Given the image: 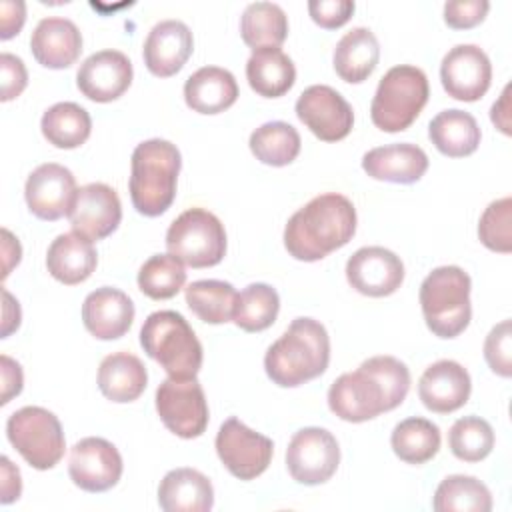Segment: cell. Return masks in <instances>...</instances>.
Returning <instances> with one entry per match:
<instances>
[{
    "label": "cell",
    "instance_id": "f6af8a7d",
    "mask_svg": "<svg viewBox=\"0 0 512 512\" xmlns=\"http://www.w3.org/2000/svg\"><path fill=\"white\" fill-rule=\"evenodd\" d=\"M0 70H2V102H8L22 94L28 84V72L22 58L2 52L0 54Z\"/></svg>",
    "mask_w": 512,
    "mask_h": 512
},
{
    "label": "cell",
    "instance_id": "44dd1931",
    "mask_svg": "<svg viewBox=\"0 0 512 512\" xmlns=\"http://www.w3.org/2000/svg\"><path fill=\"white\" fill-rule=\"evenodd\" d=\"M192 50L194 38L190 28L182 20H162L148 32L142 56L154 76L168 78L182 70Z\"/></svg>",
    "mask_w": 512,
    "mask_h": 512
},
{
    "label": "cell",
    "instance_id": "5bb4252c",
    "mask_svg": "<svg viewBox=\"0 0 512 512\" xmlns=\"http://www.w3.org/2000/svg\"><path fill=\"white\" fill-rule=\"evenodd\" d=\"M122 468L118 448L104 438L88 436L70 448L68 474L80 490L106 492L114 488L122 476Z\"/></svg>",
    "mask_w": 512,
    "mask_h": 512
},
{
    "label": "cell",
    "instance_id": "4dcf8cb0",
    "mask_svg": "<svg viewBox=\"0 0 512 512\" xmlns=\"http://www.w3.org/2000/svg\"><path fill=\"white\" fill-rule=\"evenodd\" d=\"M246 78L258 96L278 98L294 86L296 68L280 48H260L246 62Z\"/></svg>",
    "mask_w": 512,
    "mask_h": 512
},
{
    "label": "cell",
    "instance_id": "ffe728a7",
    "mask_svg": "<svg viewBox=\"0 0 512 512\" xmlns=\"http://www.w3.org/2000/svg\"><path fill=\"white\" fill-rule=\"evenodd\" d=\"M472 390L468 370L454 360H438L430 364L418 380V396L422 404L436 414H450L462 408Z\"/></svg>",
    "mask_w": 512,
    "mask_h": 512
},
{
    "label": "cell",
    "instance_id": "6da1fadb",
    "mask_svg": "<svg viewBox=\"0 0 512 512\" xmlns=\"http://www.w3.org/2000/svg\"><path fill=\"white\" fill-rule=\"evenodd\" d=\"M408 390L410 370L404 362L394 356H372L332 382L328 406L340 420L358 424L400 406Z\"/></svg>",
    "mask_w": 512,
    "mask_h": 512
},
{
    "label": "cell",
    "instance_id": "d590c367",
    "mask_svg": "<svg viewBox=\"0 0 512 512\" xmlns=\"http://www.w3.org/2000/svg\"><path fill=\"white\" fill-rule=\"evenodd\" d=\"M250 150L262 164L286 166L300 154V134L298 130L282 120L266 122L250 134Z\"/></svg>",
    "mask_w": 512,
    "mask_h": 512
},
{
    "label": "cell",
    "instance_id": "8992f818",
    "mask_svg": "<svg viewBox=\"0 0 512 512\" xmlns=\"http://www.w3.org/2000/svg\"><path fill=\"white\" fill-rule=\"evenodd\" d=\"M470 276L460 266L434 268L420 284V308L428 330L438 338H456L470 324Z\"/></svg>",
    "mask_w": 512,
    "mask_h": 512
},
{
    "label": "cell",
    "instance_id": "30bf717a",
    "mask_svg": "<svg viewBox=\"0 0 512 512\" xmlns=\"http://www.w3.org/2000/svg\"><path fill=\"white\" fill-rule=\"evenodd\" d=\"M162 424L180 438H198L208 426V402L196 378H166L156 390Z\"/></svg>",
    "mask_w": 512,
    "mask_h": 512
},
{
    "label": "cell",
    "instance_id": "4fadbf2b",
    "mask_svg": "<svg viewBox=\"0 0 512 512\" xmlns=\"http://www.w3.org/2000/svg\"><path fill=\"white\" fill-rule=\"evenodd\" d=\"M296 116L324 142L346 138L354 124L352 106L338 90L326 84H312L298 96Z\"/></svg>",
    "mask_w": 512,
    "mask_h": 512
},
{
    "label": "cell",
    "instance_id": "3957f363",
    "mask_svg": "<svg viewBox=\"0 0 512 512\" xmlns=\"http://www.w3.org/2000/svg\"><path fill=\"white\" fill-rule=\"evenodd\" d=\"M328 362V332L318 320L306 316L294 318L264 356L268 378L282 388H294L318 378L328 368Z\"/></svg>",
    "mask_w": 512,
    "mask_h": 512
},
{
    "label": "cell",
    "instance_id": "f1b7e54d",
    "mask_svg": "<svg viewBox=\"0 0 512 512\" xmlns=\"http://www.w3.org/2000/svg\"><path fill=\"white\" fill-rule=\"evenodd\" d=\"M100 392L118 404L134 402L146 388L148 374L142 360L130 352H114L100 362L98 368Z\"/></svg>",
    "mask_w": 512,
    "mask_h": 512
},
{
    "label": "cell",
    "instance_id": "f907efd6",
    "mask_svg": "<svg viewBox=\"0 0 512 512\" xmlns=\"http://www.w3.org/2000/svg\"><path fill=\"white\" fill-rule=\"evenodd\" d=\"M508 94H510V84L504 88L502 96L498 102L492 104V112H490V118L492 122L504 132V134H510V120H508Z\"/></svg>",
    "mask_w": 512,
    "mask_h": 512
},
{
    "label": "cell",
    "instance_id": "52a82bcc",
    "mask_svg": "<svg viewBox=\"0 0 512 512\" xmlns=\"http://www.w3.org/2000/svg\"><path fill=\"white\" fill-rule=\"evenodd\" d=\"M430 86L424 70L410 64L392 66L378 82L370 118L382 132L406 130L428 102Z\"/></svg>",
    "mask_w": 512,
    "mask_h": 512
},
{
    "label": "cell",
    "instance_id": "5b68a950",
    "mask_svg": "<svg viewBox=\"0 0 512 512\" xmlns=\"http://www.w3.org/2000/svg\"><path fill=\"white\" fill-rule=\"evenodd\" d=\"M140 344L170 378H196L202 368V344L176 310L152 312L140 328Z\"/></svg>",
    "mask_w": 512,
    "mask_h": 512
},
{
    "label": "cell",
    "instance_id": "7402d4cb",
    "mask_svg": "<svg viewBox=\"0 0 512 512\" xmlns=\"http://www.w3.org/2000/svg\"><path fill=\"white\" fill-rule=\"evenodd\" d=\"M134 320V304L118 288L102 286L90 292L82 304V322L98 340H116L124 336Z\"/></svg>",
    "mask_w": 512,
    "mask_h": 512
},
{
    "label": "cell",
    "instance_id": "9a60e30c",
    "mask_svg": "<svg viewBox=\"0 0 512 512\" xmlns=\"http://www.w3.org/2000/svg\"><path fill=\"white\" fill-rule=\"evenodd\" d=\"M440 80L448 96L462 102H476L490 88V58L476 44H456L442 58Z\"/></svg>",
    "mask_w": 512,
    "mask_h": 512
},
{
    "label": "cell",
    "instance_id": "9c48e42d",
    "mask_svg": "<svg viewBox=\"0 0 512 512\" xmlns=\"http://www.w3.org/2000/svg\"><path fill=\"white\" fill-rule=\"evenodd\" d=\"M8 442L36 470L54 468L66 448L60 420L42 406H24L6 422Z\"/></svg>",
    "mask_w": 512,
    "mask_h": 512
},
{
    "label": "cell",
    "instance_id": "d6986e66",
    "mask_svg": "<svg viewBox=\"0 0 512 512\" xmlns=\"http://www.w3.org/2000/svg\"><path fill=\"white\" fill-rule=\"evenodd\" d=\"M132 62L120 50L90 54L76 72L78 90L94 102H112L132 84Z\"/></svg>",
    "mask_w": 512,
    "mask_h": 512
},
{
    "label": "cell",
    "instance_id": "681fc988",
    "mask_svg": "<svg viewBox=\"0 0 512 512\" xmlns=\"http://www.w3.org/2000/svg\"><path fill=\"white\" fill-rule=\"evenodd\" d=\"M2 238H4V272H2V278H6L12 270V266H16L20 262L22 248L18 244V238H14L6 228L2 230Z\"/></svg>",
    "mask_w": 512,
    "mask_h": 512
},
{
    "label": "cell",
    "instance_id": "b9f144b4",
    "mask_svg": "<svg viewBox=\"0 0 512 512\" xmlns=\"http://www.w3.org/2000/svg\"><path fill=\"white\" fill-rule=\"evenodd\" d=\"M512 334L510 320H502L496 324L484 342V358L490 370L502 378H510L512 374Z\"/></svg>",
    "mask_w": 512,
    "mask_h": 512
},
{
    "label": "cell",
    "instance_id": "7c38bea8",
    "mask_svg": "<svg viewBox=\"0 0 512 512\" xmlns=\"http://www.w3.org/2000/svg\"><path fill=\"white\" fill-rule=\"evenodd\" d=\"M216 454L232 476L238 480H254L268 468L274 444L268 436L232 416L222 422L216 434Z\"/></svg>",
    "mask_w": 512,
    "mask_h": 512
},
{
    "label": "cell",
    "instance_id": "74e56055",
    "mask_svg": "<svg viewBox=\"0 0 512 512\" xmlns=\"http://www.w3.org/2000/svg\"><path fill=\"white\" fill-rule=\"evenodd\" d=\"M236 290L224 280H196L186 288L188 308L208 324H226L232 320Z\"/></svg>",
    "mask_w": 512,
    "mask_h": 512
},
{
    "label": "cell",
    "instance_id": "d4e9b609",
    "mask_svg": "<svg viewBox=\"0 0 512 512\" xmlns=\"http://www.w3.org/2000/svg\"><path fill=\"white\" fill-rule=\"evenodd\" d=\"M98 254L92 240L78 232H66L52 240L46 252V268L58 282L66 286L80 284L96 270Z\"/></svg>",
    "mask_w": 512,
    "mask_h": 512
},
{
    "label": "cell",
    "instance_id": "60d3db41",
    "mask_svg": "<svg viewBox=\"0 0 512 512\" xmlns=\"http://www.w3.org/2000/svg\"><path fill=\"white\" fill-rule=\"evenodd\" d=\"M510 220H512V200H510V196H504L500 200L490 202L486 206V210L482 212L480 222H478L480 242L488 250L508 254L512 250Z\"/></svg>",
    "mask_w": 512,
    "mask_h": 512
},
{
    "label": "cell",
    "instance_id": "ac0fdd59",
    "mask_svg": "<svg viewBox=\"0 0 512 512\" xmlns=\"http://www.w3.org/2000/svg\"><path fill=\"white\" fill-rule=\"evenodd\" d=\"M74 232L88 240L110 236L122 220V204L114 188L102 182H92L78 188L68 212Z\"/></svg>",
    "mask_w": 512,
    "mask_h": 512
},
{
    "label": "cell",
    "instance_id": "603a6c76",
    "mask_svg": "<svg viewBox=\"0 0 512 512\" xmlns=\"http://www.w3.org/2000/svg\"><path fill=\"white\" fill-rule=\"evenodd\" d=\"M30 50L38 64L62 70L78 60L82 52V34L72 20L48 16L36 24L30 36Z\"/></svg>",
    "mask_w": 512,
    "mask_h": 512
},
{
    "label": "cell",
    "instance_id": "2e32d148",
    "mask_svg": "<svg viewBox=\"0 0 512 512\" xmlns=\"http://www.w3.org/2000/svg\"><path fill=\"white\" fill-rule=\"evenodd\" d=\"M74 174L56 162H46L34 168L24 186L28 210L40 220H58L68 216L76 198Z\"/></svg>",
    "mask_w": 512,
    "mask_h": 512
},
{
    "label": "cell",
    "instance_id": "f546056e",
    "mask_svg": "<svg viewBox=\"0 0 512 512\" xmlns=\"http://www.w3.org/2000/svg\"><path fill=\"white\" fill-rule=\"evenodd\" d=\"M428 138L444 156L462 158L476 152L480 144V126L470 112L448 108L430 120Z\"/></svg>",
    "mask_w": 512,
    "mask_h": 512
},
{
    "label": "cell",
    "instance_id": "4316f807",
    "mask_svg": "<svg viewBox=\"0 0 512 512\" xmlns=\"http://www.w3.org/2000/svg\"><path fill=\"white\" fill-rule=\"evenodd\" d=\"M238 98V84L230 70L220 66H202L184 82V100L188 108L200 114H218L230 108Z\"/></svg>",
    "mask_w": 512,
    "mask_h": 512
},
{
    "label": "cell",
    "instance_id": "ba28073f",
    "mask_svg": "<svg viewBox=\"0 0 512 512\" xmlns=\"http://www.w3.org/2000/svg\"><path fill=\"white\" fill-rule=\"evenodd\" d=\"M166 248L192 268L216 266L226 254L224 224L204 208H188L170 224Z\"/></svg>",
    "mask_w": 512,
    "mask_h": 512
},
{
    "label": "cell",
    "instance_id": "484cf974",
    "mask_svg": "<svg viewBox=\"0 0 512 512\" xmlns=\"http://www.w3.org/2000/svg\"><path fill=\"white\" fill-rule=\"evenodd\" d=\"M158 504L164 512H208L214 506L212 482L194 468H174L160 480Z\"/></svg>",
    "mask_w": 512,
    "mask_h": 512
},
{
    "label": "cell",
    "instance_id": "e0dca14e",
    "mask_svg": "<svg viewBox=\"0 0 512 512\" xmlns=\"http://www.w3.org/2000/svg\"><path fill=\"white\" fill-rule=\"evenodd\" d=\"M348 284L372 298L394 294L404 280V264L400 256L382 246H364L346 262Z\"/></svg>",
    "mask_w": 512,
    "mask_h": 512
},
{
    "label": "cell",
    "instance_id": "1f68e13d",
    "mask_svg": "<svg viewBox=\"0 0 512 512\" xmlns=\"http://www.w3.org/2000/svg\"><path fill=\"white\" fill-rule=\"evenodd\" d=\"M242 40L252 48H278L288 36L286 12L274 2H252L240 16Z\"/></svg>",
    "mask_w": 512,
    "mask_h": 512
},
{
    "label": "cell",
    "instance_id": "7a4b0ae2",
    "mask_svg": "<svg viewBox=\"0 0 512 512\" xmlns=\"http://www.w3.org/2000/svg\"><path fill=\"white\" fill-rule=\"evenodd\" d=\"M354 232V204L338 192H328L312 198L290 216L284 228V246L292 258L316 262L348 244Z\"/></svg>",
    "mask_w": 512,
    "mask_h": 512
},
{
    "label": "cell",
    "instance_id": "83f0119b",
    "mask_svg": "<svg viewBox=\"0 0 512 512\" xmlns=\"http://www.w3.org/2000/svg\"><path fill=\"white\" fill-rule=\"evenodd\" d=\"M380 60V44L370 28L356 26L346 32L334 48V70L350 84L364 82Z\"/></svg>",
    "mask_w": 512,
    "mask_h": 512
},
{
    "label": "cell",
    "instance_id": "ee69618b",
    "mask_svg": "<svg viewBox=\"0 0 512 512\" xmlns=\"http://www.w3.org/2000/svg\"><path fill=\"white\" fill-rule=\"evenodd\" d=\"M354 8L356 4L352 0H310L308 2V12L312 20L326 30H334L346 24Z\"/></svg>",
    "mask_w": 512,
    "mask_h": 512
},
{
    "label": "cell",
    "instance_id": "c3c4849f",
    "mask_svg": "<svg viewBox=\"0 0 512 512\" xmlns=\"http://www.w3.org/2000/svg\"><path fill=\"white\" fill-rule=\"evenodd\" d=\"M2 504H10L20 498L22 494V480H20V470L10 462L8 456H2Z\"/></svg>",
    "mask_w": 512,
    "mask_h": 512
},
{
    "label": "cell",
    "instance_id": "277c9868",
    "mask_svg": "<svg viewBox=\"0 0 512 512\" xmlns=\"http://www.w3.org/2000/svg\"><path fill=\"white\" fill-rule=\"evenodd\" d=\"M180 166V150L168 140L150 138L134 148L128 190L130 200L140 214L154 218L172 206Z\"/></svg>",
    "mask_w": 512,
    "mask_h": 512
},
{
    "label": "cell",
    "instance_id": "f35d334b",
    "mask_svg": "<svg viewBox=\"0 0 512 512\" xmlns=\"http://www.w3.org/2000/svg\"><path fill=\"white\" fill-rule=\"evenodd\" d=\"M184 282L186 270L170 252L150 256L138 270V288L152 300H168L176 296Z\"/></svg>",
    "mask_w": 512,
    "mask_h": 512
},
{
    "label": "cell",
    "instance_id": "cb8c5ba5",
    "mask_svg": "<svg viewBox=\"0 0 512 512\" xmlns=\"http://www.w3.org/2000/svg\"><path fill=\"white\" fill-rule=\"evenodd\" d=\"M362 168L374 180L412 184L428 170V156L416 144L398 142L368 150L362 156Z\"/></svg>",
    "mask_w": 512,
    "mask_h": 512
},
{
    "label": "cell",
    "instance_id": "836d02e7",
    "mask_svg": "<svg viewBox=\"0 0 512 512\" xmlns=\"http://www.w3.org/2000/svg\"><path fill=\"white\" fill-rule=\"evenodd\" d=\"M390 444L394 454L406 464H424L440 450V428L420 416L398 422L392 430Z\"/></svg>",
    "mask_w": 512,
    "mask_h": 512
},
{
    "label": "cell",
    "instance_id": "7bdbcfd3",
    "mask_svg": "<svg viewBox=\"0 0 512 512\" xmlns=\"http://www.w3.org/2000/svg\"><path fill=\"white\" fill-rule=\"evenodd\" d=\"M490 8L486 0H452L444 4V20L450 28L466 30L480 24Z\"/></svg>",
    "mask_w": 512,
    "mask_h": 512
},
{
    "label": "cell",
    "instance_id": "7dc6e473",
    "mask_svg": "<svg viewBox=\"0 0 512 512\" xmlns=\"http://www.w3.org/2000/svg\"><path fill=\"white\" fill-rule=\"evenodd\" d=\"M0 362H2V400H0V404H8L12 396L20 394L24 376H22L20 364L14 362L10 356L2 354Z\"/></svg>",
    "mask_w": 512,
    "mask_h": 512
},
{
    "label": "cell",
    "instance_id": "e575fe53",
    "mask_svg": "<svg viewBox=\"0 0 512 512\" xmlns=\"http://www.w3.org/2000/svg\"><path fill=\"white\" fill-rule=\"evenodd\" d=\"M432 508L436 512H490L492 494L478 478L452 474L438 484Z\"/></svg>",
    "mask_w": 512,
    "mask_h": 512
},
{
    "label": "cell",
    "instance_id": "bcb514c9",
    "mask_svg": "<svg viewBox=\"0 0 512 512\" xmlns=\"http://www.w3.org/2000/svg\"><path fill=\"white\" fill-rule=\"evenodd\" d=\"M0 14H2L0 16V26H2L0 38L8 40V38H12L14 34L20 32V28H22V24L26 20V6L20 0H16V2L4 0L0 4Z\"/></svg>",
    "mask_w": 512,
    "mask_h": 512
},
{
    "label": "cell",
    "instance_id": "8fae6325",
    "mask_svg": "<svg viewBox=\"0 0 512 512\" xmlns=\"http://www.w3.org/2000/svg\"><path fill=\"white\" fill-rule=\"evenodd\" d=\"M340 464V448L332 432L318 426L298 430L286 448V468L304 486L328 482Z\"/></svg>",
    "mask_w": 512,
    "mask_h": 512
},
{
    "label": "cell",
    "instance_id": "ab89813d",
    "mask_svg": "<svg viewBox=\"0 0 512 512\" xmlns=\"http://www.w3.org/2000/svg\"><path fill=\"white\" fill-rule=\"evenodd\" d=\"M448 446L462 462H480L494 448V430L480 416L458 418L448 432Z\"/></svg>",
    "mask_w": 512,
    "mask_h": 512
},
{
    "label": "cell",
    "instance_id": "8d00e7d4",
    "mask_svg": "<svg viewBox=\"0 0 512 512\" xmlns=\"http://www.w3.org/2000/svg\"><path fill=\"white\" fill-rule=\"evenodd\" d=\"M278 310V292L264 282H254L236 296L232 320L244 332H262L274 324Z\"/></svg>",
    "mask_w": 512,
    "mask_h": 512
},
{
    "label": "cell",
    "instance_id": "d6a6232c",
    "mask_svg": "<svg viewBox=\"0 0 512 512\" xmlns=\"http://www.w3.org/2000/svg\"><path fill=\"white\" fill-rule=\"evenodd\" d=\"M44 138L56 148H78L82 146L92 130V120L86 108L76 102H58L50 106L40 120Z\"/></svg>",
    "mask_w": 512,
    "mask_h": 512
}]
</instances>
